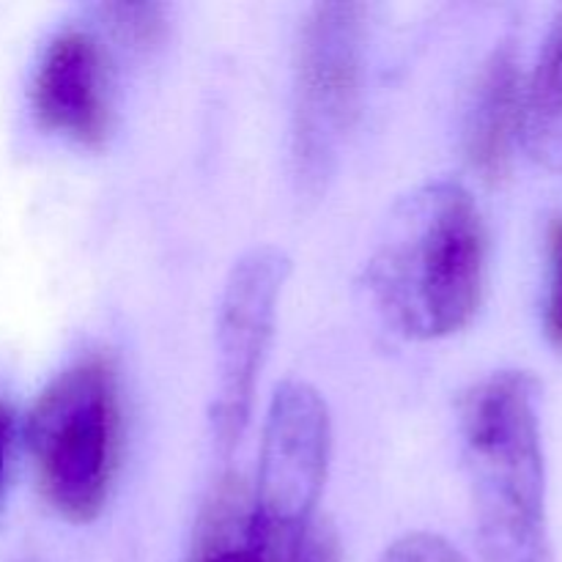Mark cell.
Masks as SVG:
<instances>
[{
	"instance_id": "obj_1",
	"label": "cell",
	"mask_w": 562,
	"mask_h": 562,
	"mask_svg": "<svg viewBox=\"0 0 562 562\" xmlns=\"http://www.w3.org/2000/svg\"><path fill=\"white\" fill-rule=\"evenodd\" d=\"M488 236L461 181L431 179L393 206L366 263V289L393 333L437 340L481 311Z\"/></svg>"
},
{
	"instance_id": "obj_2",
	"label": "cell",
	"mask_w": 562,
	"mask_h": 562,
	"mask_svg": "<svg viewBox=\"0 0 562 562\" xmlns=\"http://www.w3.org/2000/svg\"><path fill=\"white\" fill-rule=\"evenodd\" d=\"M536 376L497 371L459 401L483 562H552Z\"/></svg>"
},
{
	"instance_id": "obj_3",
	"label": "cell",
	"mask_w": 562,
	"mask_h": 562,
	"mask_svg": "<svg viewBox=\"0 0 562 562\" xmlns=\"http://www.w3.org/2000/svg\"><path fill=\"white\" fill-rule=\"evenodd\" d=\"M36 483L60 519L88 525L102 514L121 459L119 371L86 355L38 393L25 423Z\"/></svg>"
},
{
	"instance_id": "obj_4",
	"label": "cell",
	"mask_w": 562,
	"mask_h": 562,
	"mask_svg": "<svg viewBox=\"0 0 562 562\" xmlns=\"http://www.w3.org/2000/svg\"><path fill=\"white\" fill-rule=\"evenodd\" d=\"M366 3H316L300 25L291 108V173L296 192L327 190L340 148L360 115L366 75Z\"/></svg>"
},
{
	"instance_id": "obj_5",
	"label": "cell",
	"mask_w": 562,
	"mask_h": 562,
	"mask_svg": "<svg viewBox=\"0 0 562 562\" xmlns=\"http://www.w3.org/2000/svg\"><path fill=\"white\" fill-rule=\"evenodd\" d=\"M291 258L280 247H250L231 267L217 307V387L212 398V434L223 453L239 445L250 423L258 373L263 368Z\"/></svg>"
},
{
	"instance_id": "obj_6",
	"label": "cell",
	"mask_w": 562,
	"mask_h": 562,
	"mask_svg": "<svg viewBox=\"0 0 562 562\" xmlns=\"http://www.w3.org/2000/svg\"><path fill=\"white\" fill-rule=\"evenodd\" d=\"M333 420L327 401L300 379L280 384L263 423L252 508L261 519L302 527L318 519L327 481Z\"/></svg>"
},
{
	"instance_id": "obj_7",
	"label": "cell",
	"mask_w": 562,
	"mask_h": 562,
	"mask_svg": "<svg viewBox=\"0 0 562 562\" xmlns=\"http://www.w3.org/2000/svg\"><path fill=\"white\" fill-rule=\"evenodd\" d=\"M187 562H340V541L327 519L274 525L252 508L241 477H225L209 494Z\"/></svg>"
},
{
	"instance_id": "obj_8",
	"label": "cell",
	"mask_w": 562,
	"mask_h": 562,
	"mask_svg": "<svg viewBox=\"0 0 562 562\" xmlns=\"http://www.w3.org/2000/svg\"><path fill=\"white\" fill-rule=\"evenodd\" d=\"M31 110L42 130L99 148L110 132V69L88 27H64L44 44L31 82Z\"/></svg>"
},
{
	"instance_id": "obj_9",
	"label": "cell",
	"mask_w": 562,
	"mask_h": 562,
	"mask_svg": "<svg viewBox=\"0 0 562 562\" xmlns=\"http://www.w3.org/2000/svg\"><path fill=\"white\" fill-rule=\"evenodd\" d=\"M521 69L510 42L483 60L464 113V154L472 170L488 184L510 173L514 140L521 135Z\"/></svg>"
},
{
	"instance_id": "obj_10",
	"label": "cell",
	"mask_w": 562,
	"mask_h": 562,
	"mask_svg": "<svg viewBox=\"0 0 562 562\" xmlns=\"http://www.w3.org/2000/svg\"><path fill=\"white\" fill-rule=\"evenodd\" d=\"M521 137L530 157L562 173V11L543 42L521 102Z\"/></svg>"
},
{
	"instance_id": "obj_11",
	"label": "cell",
	"mask_w": 562,
	"mask_h": 562,
	"mask_svg": "<svg viewBox=\"0 0 562 562\" xmlns=\"http://www.w3.org/2000/svg\"><path fill=\"white\" fill-rule=\"evenodd\" d=\"M99 14L130 47H151L165 33V5L159 3H104Z\"/></svg>"
},
{
	"instance_id": "obj_12",
	"label": "cell",
	"mask_w": 562,
	"mask_h": 562,
	"mask_svg": "<svg viewBox=\"0 0 562 562\" xmlns=\"http://www.w3.org/2000/svg\"><path fill=\"white\" fill-rule=\"evenodd\" d=\"M549 250V289L543 307V327L554 349L562 351V214L552 217L547 234Z\"/></svg>"
},
{
	"instance_id": "obj_13",
	"label": "cell",
	"mask_w": 562,
	"mask_h": 562,
	"mask_svg": "<svg viewBox=\"0 0 562 562\" xmlns=\"http://www.w3.org/2000/svg\"><path fill=\"white\" fill-rule=\"evenodd\" d=\"M379 562H467L442 536L434 532H409L390 543Z\"/></svg>"
},
{
	"instance_id": "obj_14",
	"label": "cell",
	"mask_w": 562,
	"mask_h": 562,
	"mask_svg": "<svg viewBox=\"0 0 562 562\" xmlns=\"http://www.w3.org/2000/svg\"><path fill=\"white\" fill-rule=\"evenodd\" d=\"M14 434L16 420L14 409L9 401L0 398V505L5 499V488H9V472H11V450H14Z\"/></svg>"
}]
</instances>
